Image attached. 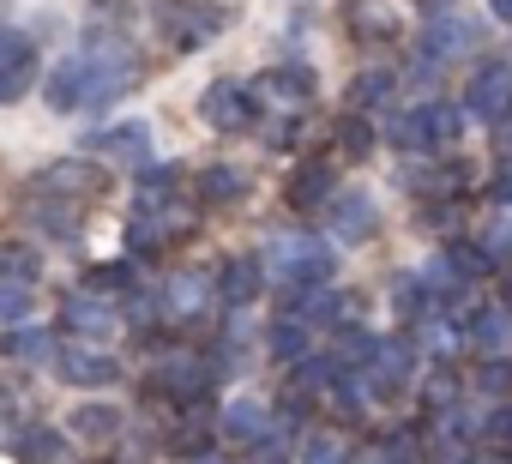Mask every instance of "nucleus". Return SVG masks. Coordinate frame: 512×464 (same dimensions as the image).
<instances>
[{"label": "nucleus", "mask_w": 512, "mask_h": 464, "mask_svg": "<svg viewBox=\"0 0 512 464\" xmlns=\"http://www.w3.org/2000/svg\"><path fill=\"white\" fill-rule=\"evenodd\" d=\"M37 85V43L19 31H0V103H19Z\"/></svg>", "instance_id": "nucleus-1"}, {"label": "nucleus", "mask_w": 512, "mask_h": 464, "mask_svg": "<svg viewBox=\"0 0 512 464\" xmlns=\"http://www.w3.org/2000/svg\"><path fill=\"white\" fill-rule=\"evenodd\" d=\"M85 284H91V290H127V284H133V266H91Z\"/></svg>", "instance_id": "nucleus-13"}, {"label": "nucleus", "mask_w": 512, "mask_h": 464, "mask_svg": "<svg viewBox=\"0 0 512 464\" xmlns=\"http://www.w3.org/2000/svg\"><path fill=\"white\" fill-rule=\"evenodd\" d=\"M199 109H205V121H217V127H241V115H247V109H241V91H235V85H211Z\"/></svg>", "instance_id": "nucleus-6"}, {"label": "nucleus", "mask_w": 512, "mask_h": 464, "mask_svg": "<svg viewBox=\"0 0 512 464\" xmlns=\"http://www.w3.org/2000/svg\"><path fill=\"white\" fill-rule=\"evenodd\" d=\"M91 181H97L91 163H55V169H43V187L49 193H73V187H91Z\"/></svg>", "instance_id": "nucleus-9"}, {"label": "nucleus", "mask_w": 512, "mask_h": 464, "mask_svg": "<svg viewBox=\"0 0 512 464\" xmlns=\"http://www.w3.org/2000/svg\"><path fill=\"white\" fill-rule=\"evenodd\" d=\"M61 374L73 380V386H109L121 368H115V356H103V350H85V344H73V350H61Z\"/></svg>", "instance_id": "nucleus-3"}, {"label": "nucleus", "mask_w": 512, "mask_h": 464, "mask_svg": "<svg viewBox=\"0 0 512 464\" xmlns=\"http://www.w3.org/2000/svg\"><path fill=\"white\" fill-rule=\"evenodd\" d=\"M61 452H67L61 428H43V422L13 440V458H19V464H61Z\"/></svg>", "instance_id": "nucleus-4"}, {"label": "nucleus", "mask_w": 512, "mask_h": 464, "mask_svg": "<svg viewBox=\"0 0 512 464\" xmlns=\"http://www.w3.org/2000/svg\"><path fill=\"white\" fill-rule=\"evenodd\" d=\"M25 308H31V284L0 278V320H25Z\"/></svg>", "instance_id": "nucleus-11"}, {"label": "nucleus", "mask_w": 512, "mask_h": 464, "mask_svg": "<svg viewBox=\"0 0 512 464\" xmlns=\"http://www.w3.org/2000/svg\"><path fill=\"white\" fill-rule=\"evenodd\" d=\"M61 320H67L73 332H91V338H103V332H115V308H103L97 296H67V308H61Z\"/></svg>", "instance_id": "nucleus-5"}, {"label": "nucleus", "mask_w": 512, "mask_h": 464, "mask_svg": "<svg viewBox=\"0 0 512 464\" xmlns=\"http://www.w3.org/2000/svg\"><path fill=\"white\" fill-rule=\"evenodd\" d=\"M0 272H7L13 284H31V278H37V254H25V248H7V254H0Z\"/></svg>", "instance_id": "nucleus-12"}, {"label": "nucleus", "mask_w": 512, "mask_h": 464, "mask_svg": "<svg viewBox=\"0 0 512 464\" xmlns=\"http://www.w3.org/2000/svg\"><path fill=\"white\" fill-rule=\"evenodd\" d=\"M91 151H103V157H115V163H145L151 133H145L139 121H121V127H103V133L91 139Z\"/></svg>", "instance_id": "nucleus-2"}, {"label": "nucleus", "mask_w": 512, "mask_h": 464, "mask_svg": "<svg viewBox=\"0 0 512 464\" xmlns=\"http://www.w3.org/2000/svg\"><path fill=\"white\" fill-rule=\"evenodd\" d=\"M223 290H229V296L241 302V296L253 290V266H247V260H241V266H229V284H223Z\"/></svg>", "instance_id": "nucleus-16"}, {"label": "nucleus", "mask_w": 512, "mask_h": 464, "mask_svg": "<svg viewBox=\"0 0 512 464\" xmlns=\"http://www.w3.org/2000/svg\"><path fill=\"white\" fill-rule=\"evenodd\" d=\"M31 223L49 229L55 242H73V236H79V211H73V205H49V199H43V205L31 211Z\"/></svg>", "instance_id": "nucleus-7"}, {"label": "nucleus", "mask_w": 512, "mask_h": 464, "mask_svg": "<svg viewBox=\"0 0 512 464\" xmlns=\"http://www.w3.org/2000/svg\"><path fill=\"white\" fill-rule=\"evenodd\" d=\"M235 193V169H211L205 175V199H229Z\"/></svg>", "instance_id": "nucleus-15"}, {"label": "nucleus", "mask_w": 512, "mask_h": 464, "mask_svg": "<svg viewBox=\"0 0 512 464\" xmlns=\"http://www.w3.org/2000/svg\"><path fill=\"white\" fill-rule=\"evenodd\" d=\"M229 434H235V440H253V434H260V404H235V410H229Z\"/></svg>", "instance_id": "nucleus-14"}, {"label": "nucleus", "mask_w": 512, "mask_h": 464, "mask_svg": "<svg viewBox=\"0 0 512 464\" xmlns=\"http://www.w3.org/2000/svg\"><path fill=\"white\" fill-rule=\"evenodd\" d=\"M121 428V416L109 410V404H85L79 416H73V434H85V440H109Z\"/></svg>", "instance_id": "nucleus-8"}, {"label": "nucleus", "mask_w": 512, "mask_h": 464, "mask_svg": "<svg viewBox=\"0 0 512 464\" xmlns=\"http://www.w3.org/2000/svg\"><path fill=\"white\" fill-rule=\"evenodd\" d=\"M7 356H19V362H43V356H49V332H43V326H19V332L7 338Z\"/></svg>", "instance_id": "nucleus-10"}]
</instances>
